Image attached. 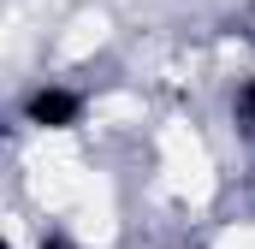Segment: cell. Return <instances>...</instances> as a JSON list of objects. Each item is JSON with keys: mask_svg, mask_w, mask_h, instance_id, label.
<instances>
[{"mask_svg": "<svg viewBox=\"0 0 255 249\" xmlns=\"http://www.w3.org/2000/svg\"><path fill=\"white\" fill-rule=\"evenodd\" d=\"M42 249H65V244H60V238H48V244H42Z\"/></svg>", "mask_w": 255, "mask_h": 249, "instance_id": "3957f363", "label": "cell"}, {"mask_svg": "<svg viewBox=\"0 0 255 249\" xmlns=\"http://www.w3.org/2000/svg\"><path fill=\"white\" fill-rule=\"evenodd\" d=\"M24 113H30V124H48V130H60V124L77 119V95H71V89H36Z\"/></svg>", "mask_w": 255, "mask_h": 249, "instance_id": "6da1fadb", "label": "cell"}, {"mask_svg": "<svg viewBox=\"0 0 255 249\" xmlns=\"http://www.w3.org/2000/svg\"><path fill=\"white\" fill-rule=\"evenodd\" d=\"M238 124H244V130L255 136V77L244 83V95H238Z\"/></svg>", "mask_w": 255, "mask_h": 249, "instance_id": "7a4b0ae2", "label": "cell"}]
</instances>
